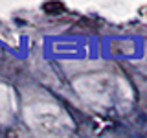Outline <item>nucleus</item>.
<instances>
[{"label": "nucleus", "instance_id": "obj_1", "mask_svg": "<svg viewBox=\"0 0 147 138\" xmlns=\"http://www.w3.org/2000/svg\"><path fill=\"white\" fill-rule=\"evenodd\" d=\"M42 9H44L46 13H59V11H63V4L48 2V4H42Z\"/></svg>", "mask_w": 147, "mask_h": 138}, {"label": "nucleus", "instance_id": "obj_2", "mask_svg": "<svg viewBox=\"0 0 147 138\" xmlns=\"http://www.w3.org/2000/svg\"><path fill=\"white\" fill-rule=\"evenodd\" d=\"M138 138H144V136H138Z\"/></svg>", "mask_w": 147, "mask_h": 138}]
</instances>
